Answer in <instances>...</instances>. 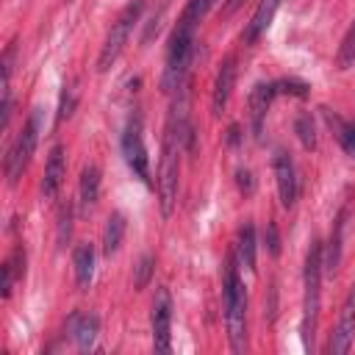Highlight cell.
Instances as JSON below:
<instances>
[{"label":"cell","instance_id":"12","mask_svg":"<svg viewBox=\"0 0 355 355\" xmlns=\"http://www.w3.org/2000/svg\"><path fill=\"white\" fill-rule=\"evenodd\" d=\"M64 172H67V158H64V144H53L47 153V164H44V178H42V197L53 200L64 183Z\"/></svg>","mask_w":355,"mask_h":355},{"label":"cell","instance_id":"18","mask_svg":"<svg viewBox=\"0 0 355 355\" xmlns=\"http://www.w3.org/2000/svg\"><path fill=\"white\" fill-rule=\"evenodd\" d=\"M322 114H324L327 125L333 128V133H336V141L341 144V150H344L347 155H352V158H355V122H347V119H341L336 111H330V108H324V105H322Z\"/></svg>","mask_w":355,"mask_h":355},{"label":"cell","instance_id":"26","mask_svg":"<svg viewBox=\"0 0 355 355\" xmlns=\"http://www.w3.org/2000/svg\"><path fill=\"white\" fill-rule=\"evenodd\" d=\"M216 0H189L186 8H183V17H189L191 22H200L211 8H214Z\"/></svg>","mask_w":355,"mask_h":355},{"label":"cell","instance_id":"29","mask_svg":"<svg viewBox=\"0 0 355 355\" xmlns=\"http://www.w3.org/2000/svg\"><path fill=\"white\" fill-rule=\"evenodd\" d=\"M263 241H266L269 255H272V258H277V255H280V233H277V225H275V222H266Z\"/></svg>","mask_w":355,"mask_h":355},{"label":"cell","instance_id":"16","mask_svg":"<svg viewBox=\"0 0 355 355\" xmlns=\"http://www.w3.org/2000/svg\"><path fill=\"white\" fill-rule=\"evenodd\" d=\"M344 219H347V211L341 208V214L336 216V225H333V233L327 239V247L322 252V266L327 275H333L341 263V241H344Z\"/></svg>","mask_w":355,"mask_h":355},{"label":"cell","instance_id":"6","mask_svg":"<svg viewBox=\"0 0 355 355\" xmlns=\"http://www.w3.org/2000/svg\"><path fill=\"white\" fill-rule=\"evenodd\" d=\"M141 8H144V0H130V3L122 8V14H119L116 22L111 25V31H108V36H105V42H103V47H100L97 72H108L111 64L119 58V53H122L125 44H128V36H130L133 25H136L139 17H141Z\"/></svg>","mask_w":355,"mask_h":355},{"label":"cell","instance_id":"1","mask_svg":"<svg viewBox=\"0 0 355 355\" xmlns=\"http://www.w3.org/2000/svg\"><path fill=\"white\" fill-rule=\"evenodd\" d=\"M222 300H225V324L233 352H244L247 347V291L239 277V258L236 252L227 255L225 266V283H222Z\"/></svg>","mask_w":355,"mask_h":355},{"label":"cell","instance_id":"3","mask_svg":"<svg viewBox=\"0 0 355 355\" xmlns=\"http://www.w3.org/2000/svg\"><path fill=\"white\" fill-rule=\"evenodd\" d=\"M322 241H311L308 255H305V269H302V283H305V297H302V344L311 349L313 347V336H316V324H319V286H322Z\"/></svg>","mask_w":355,"mask_h":355},{"label":"cell","instance_id":"5","mask_svg":"<svg viewBox=\"0 0 355 355\" xmlns=\"http://www.w3.org/2000/svg\"><path fill=\"white\" fill-rule=\"evenodd\" d=\"M39 133H42V108H33L22 125V130L17 133L14 144L8 147L6 153V178H8V186H17V180L22 178V172L28 169L33 153H36V144H39Z\"/></svg>","mask_w":355,"mask_h":355},{"label":"cell","instance_id":"11","mask_svg":"<svg viewBox=\"0 0 355 355\" xmlns=\"http://www.w3.org/2000/svg\"><path fill=\"white\" fill-rule=\"evenodd\" d=\"M275 94H277L275 83H255L250 92V125H252L255 139H261V133H263V122H266V114H269Z\"/></svg>","mask_w":355,"mask_h":355},{"label":"cell","instance_id":"32","mask_svg":"<svg viewBox=\"0 0 355 355\" xmlns=\"http://www.w3.org/2000/svg\"><path fill=\"white\" fill-rule=\"evenodd\" d=\"M236 180H239V189H241L244 194H252V186H255V183H252V175H250L247 169H239V172H236Z\"/></svg>","mask_w":355,"mask_h":355},{"label":"cell","instance_id":"14","mask_svg":"<svg viewBox=\"0 0 355 355\" xmlns=\"http://www.w3.org/2000/svg\"><path fill=\"white\" fill-rule=\"evenodd\" d=\"M277 8H280V0H261L258 8H255V14L250 17L244 33H241V42H244V44H255V42L269 31V25H272Z\"/></svg>","mask_w":355,"mask_h":355},{"label":"cell","instance_id":"15","mask_svg":"<svg viewBox=\"0 0 355 355\" xmlns=\"http://www.w3.org/2000/svg\"><path fill=\"white\" fill-rule=\"evenodd\" d=\"M69 333L78 344V349H92L94 347V338L100 333V319L94 313H72L69 319Z\"/></svg>","mask_w":355,"mask_h":355},{"label":"cell","instance_id":"8","mask_svg":"<svg viewBox=\"0 0 355 355\" xmlns=\"http://www.w3.org/2000/svg\"><path fill=\"white\" fill-rule=\"evenodd\" d=\"M150 324H153V347H155V352L166 355L172 349V297H169V291L164 286L155 288Z\"/></svg>","mask_w":355,"mask_h":355},{"label":"cell","instance_id":"24","mask_svg":"<svg viewBox=\"0 0 355 355\" xmlns=\"http://www.w3.org/2000/svg\"><path fill=\"white\" fill-rule=\"evenodd\" d=\"M294 133H297V139L302 141L305 150H313V147H316V128H313L311 114H297V119H294Z\"/></svg>","mask_w":355,"mask_h":355},{"label":"cell","instance_id":"34","mask_svg":"<svg viewBox=\"0 0 355 355\" xmlns=\"http://www.w3.org/2000/svg\"><path fill=\"white\" fill-rule=\"evenodd\" d=\"M244 0H230V8H236V6H241Z\"/></svg>","mask_w":355,"mask_h":355},{"label":"cell","instance_id":"13","mask_svg":"<svg viewBox=\"0 0 355 355\" xmlns=\"http://www.w3.org/2000/svg\"><path fill=\"white\" fill-rule=\"evenodd\" d=\"M233 83H236V61L233 55H227L222 64H219V72H216V80H214V97H211V111L214 116H219L230 100V92H233Z\"/></svg>","mask_w":355,"mask_h":355},{"label":"cell","instance_id":"30","mask_svg":"<svg viewBox=\"0 0 355 355\" xmlns=\"http://www.w3.org/2000/svg\"><path fill=\"white\" fill-rule=\"evenodd\" d=\"M8 263H11V269H14V275L17 277H22L25 275V247H14L11 250V255H8Z\"/></svg>","mask_w":355,"mask_h":355},{"label":"cell","instance_id":"9","mask_svg":"<svg viewBox=\"0 0 355 355\" xmlns=\"http://www.w3.org/2000/svg\"><path fill=\"white\" fill-rule=\"evenodd\" d=\"M272 169H275V180H277V197L283 208H291L297 202L300 194V183H297V166L291 161V155L286 150H275L272 158Z\"/></svg>","mask_w":355,"mask_h":355},{"label":"cell","instance_id":"2","mask_svg":"<svg viewBox=\"0 0 355 355\" xmlns=\"http://www.w3.org/2000/svg\"><path fill=\"white\" fill-rule=\"evenodd\" d=\"M194 28L197 22H191L189 17L180 14L172 36H169V47H166V67H164V78L161 86L164 92H178L186 83L191 58H194Z\"/></svg>","mask_w":355,"mask_h":355},{"label":"cell","instance_id":"23","mask_svg":"<svg viewBox=\"0 0 355 355\" xmlns=\"http://www.w3.org/2000/svg\"><path fill=\"white\" fill-rule=\"evenodd\" d=\"M336 64H338V69H349L355 64V19H352V25L347 28V33H344V39L338 44Z\"/></svg>","mask_w":355,"mask_h":355},{"label":"cell","instance_id":"10","mask_svg":"<svg viewBox=\"0 0 355 355\" xmlns=\"http://www.w3.org/2000/svg\"><path fill=\"white\" fill-rule=\"evenodd\" d=\"M352 338H355V286L349 288L344 305H341V313H338V324L330 336V352L333 355H347L349 347H352Z\"/></svg>","mask_w":355,"mask_h":355},{"label":"cell","instance_id":"22","mask_svg":"<svg viewBox=\"0 0 355 355\" xmlns=\"http://www.w3.org/2000/svg\"><path fill=\"white\" fill-rule=\"evenodd\" d=\"M78 97H80V89H78V78H75V80H69V83L64 86V92H61L55 122H64V119L72 116V111H75V105H78Z\"/></svg>","mask_w":355,"mask_h":355},{"label":"cell","instance_id":"27","mask_svg":"<svg viewBox=\"0 0 355 355\" xmlns=\"http://www.w3.org/2000/svg\"><path fill=\"white\" fill-rule=\"evenodd\" d=\"M275 89H277V94H297V97H305L308 94V86L302 80H294V78L275 80Z\"/></svg>","mask_w":355,"mask_h":355},{"label":"cell","instance_id":"31","mask_svg":"<svg viewBox=\"0 0 355 355\" xmlns=\"http://www.w3.org/2000/svg\"><path fill=\"white\" fill-rule=\"evenodd\" d=\"M0 272H3V283H0V288H3V297H11V286H14V280H17V275H14V269H11V263H8V258L3 261V266H0Z\"/></svg>","mask_w":355,"mask_h":355},{"label":"cell","instance_id":"25","mask_svg":"<svg viewBox=\"0 0 355 355\" xmlns=\"http://www.w3.org/2000/svg\"><path fill=\"white\" fill-rule=\"evenodd\" d=\"M153 269H155V258H153V255H141L139 263H136L133 288H147V283H150V277H153Z\"/></svg>","mask_w":355,"mask_h":355},{"label":"cell","instance_id":"33","mask_svg":"<svg viewBox=\"0 0 355 355\" xmlns=\"http://www.w3.org/2000/svg\"><path fill=\"white\" fill-rule=\"evenodd\" d=\"M227 141H230V144L239 141V125H230V130H227Z\"/></svg>","mask_w":355,"mask_h":355},{"label":"cell","instance_id":"19","mask_svg":"<svg viewBox=\"0 0 355 355\" xmlns=\"http://www.w3.org/2000/svg\"><path fill=\"white\" fill-rule=\"evenodd\" d=\"M78 194H80V208H83V211H89V208H92V205L100 200V169H97L94 164L83 166Z\"/></svg>","mask_w":355,"mask_h":355},{"label":"cell","instance_id":"28","mask_svg":"<svg viewBox=\"0 0 355 355\" xmlns=\"http://www.w3.org/2000/svg\"><path fill=\"white\" fill-rule=\"evenodd\" d=\"M69 233H72V205L67 202L58 214V244H64L69 239Z\"/></svg>","mask_w":355,"mask_h":355},{"label":"cell","instance_id":"17","mask_svg":"<svg viewBox=\"0 0 355 355\" xmlns=\"http://www.w3.org/2000/svg\"><path fill=\"white\" fill-rule=\"evenodd\" d=\"M72 266H75V283L80 291L92 286L94 277V247L92 244H78L72 250Z\"/></svg>","mask_w":355,"mask_h":355},{"label":"cell","instance_id":"7","mask_svg":"<svg viewBox=\"0 0 355 355\" xmlns=\"http://www.w3.org/2000/svg\"><path fill=\"white\" fill-rule=\"evenodd\" d=\"M122 155L128 161V166L133 169V175L150 186V158H147V147H144V139H141V114L136 111L128 125H125V133H122Z\"/></svg>","mask_w":355,"mask_h":355},{"label":"cell","instance_id":"20","mask_svg":"<svg viewBox=\"0 0 355 355\" xmlns=\"http://www.w3.org/2000/svg\"><path fill=\"white\" fill-rule=\"evenodd\" d=\"M236 258L244 269L255 272V227L252 222H244L241 230H239V239H236Z\"/></svg>","mask_w":355,"mask_h":355},{"label":"cell","instance_id":"21","mask_svg":"<svg viewBox=\"0 0 355 355\" xmlns=\"http://www.w3.org/2000/svg\"><path fill=\"white\" fill-rule=\"evenodd\" d=\"M122 236H125V216L122 214H111L108 222H105V230H103V252L105 255H114L122 244Z\"/></svg>","mask_w":355,"mask_h":355},{"label":"cell","instance_id":"4","mask_svg":"<svg viewBox=\"0 0 355 355\" xmlns=\"http://www.w3.org/2000/svg\"><path fill=\"white\" fill-rule=\"evenodd\" d=\"M180 139L175 130V122L166 119L164 130V144H161V161H158V200H161V214L169 216L178 200V175H180Z\"/></svg>","mask_w":355,"mask_h":355}]
</instances>
